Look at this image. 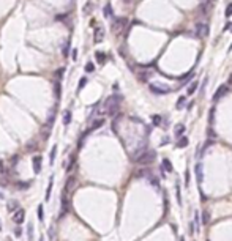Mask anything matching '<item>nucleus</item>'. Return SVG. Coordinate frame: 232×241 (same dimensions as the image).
I'll list each match as a JSON object with an SVG mask.
<instances>
[{
	"label": "nucleus",
	"instance_id": "23",
	"mask_svg": "<svg viewBox=\"0 0 232 241\" xmlns=\"http://www.w3.org/2000/svg\"><path fill=\"white\" fill-rule=\"evenodd\" d=\"M208 222H210V213H208V211H204V213H202V224L207 225Z\"/></svg>",
	"mask_w": 232,
	"mask_h": 241
},
{
	"label": "nucleus",
	"instance_id": "14",
	"mask_svg": "<svg viewBox=\"0 0 232 241\" xmlns=\"http://www.w3.org/2000/svg\"><path fill=\"white\" fill-rule=\"evenodd\" d=\"M6 208H8V211H18V210H19V203H18V202L16 200H11L10 202V203L8 205H6Z\"/></svg>",
	"mask_w": 232,
	"mask_h": 241
},
{
	"label": "nucleus",
	"instance_id": "5",
	"mask_svg": "<svg viewBox=\"0 0 232 241\" xmlns=\"http://www.w3.org/2000/svg\"><path fill=\"white\" fill-rule=\"evenodd\" d=\"M11 219H13L16 224H22V222H24V219H25V210H24V208H19L18 211L13 213Z\"/></svg>",
	"mask_w": 232,
	"mask_h": 241
},
{
	"label": "nucleus",
	"instance_id": "22",
	"mask_svg": "<svg viewBox=\"0 0 232 241\" xmlns=\"http://www.w3.org/2000/svg\"><path fill=\"white\" fill-rule=\"evenodd\" d=\"M95 57H96V60H98L100 63H104V61H106V54L104 52H96Z\"/></svg>",
	"mask_w": 232,
	"mask_h": 241
},
{
	"label": "nucleus",
	"instance_id": "20",
	"mask_svg": "<svg viewBox=\"0 0 232 241\" xmlns=\"http://www.w3.org/2000/svg\"><path fill=\"white\" fill-rule=\"evenodd\" d=\"M69 122H71V112H69V110H65V114H63V125L68 126Z\"/></svg>",
	"mask_w": 232,
	"mask_h": 241
},
{
	"label": "nucleus",
	"instance_id": "11",
	"mask_svg": "<svg viewBox=\"0 0 232 241\" xmlns=\"http://www.w3.org/2000/svg\"><path fill=\"white\" fill-rule=\"evenodd\" d=\"M104 38V29L103 27H96L95 30V43H101Z\"/></svg>",
	"mask_w": 232,
	"mask_h": 241
},
{
	"label": "nucleus",
	"instance_id": "44",
	"mask_svg": "<svg viewBox=\"0 0 232 241\" xmlns=\"http://www.w3.org/2000/svg\"><path fill=\"white\" fill-rule=\"evenodd\" d=\"M6 241H13V240H11V238H8V240H6Z\"/></svg>",
	"mask_w": 232,
	"mask_h": 241
},
{
	"label": "nucleus",
	"instance_id": "19",
	"mask_svg": "<svg viewBox=\"0 0 232 241\" xmlns=\"http://www.w3.org/2000/svg\"><path fill=\"white\" fill-rule=\"evenodd\" d=\"M185 103H186V96H180V98L177 99V103H175V107L180 110V109L185 106Z\"/></svg>",
	"mask_w": 232,
	"mask_h": 241
},
{
	"label": "nucleus",
	"instance_id": "4",
	"mask_svg": "<svg viewBox=\"0 0 232 241\" xmlns=\"http://www.w3.org/2000/svg\"><path fill=\"white\" fill-rule=\"evenodd\" d=\"M227 92H229V88H227V85H226V84L219 85L218 90H216V92H215V95H213V101H219V99L223 98V96H226V95H227Z\"/></svg>",
	"mask_w": 232,
	"mask_h": 241
},
{
	"label": "nucleus",
	"instance_id": "36",
	"mask_svg": "<svg viewBox=\"0 0 232 241\" xmlns=\"http://www.w3.org/2000/svg\"><path fill=\"white\" fill-rule=\"evenodd\" d=\"M62 52H63V57H68V52H69V43H67V44H65V48H63V50H62Z\"/></svg>",
	"mask_w": 232,
	"mask_h": 241
},
{
	"label": "nucleus",
	"instance_id": "17",
	"mask_svg": "<svg viewBox=\"0 0 232 241\" xmlns=\"http://www.w3.org/2000/svg\"><path fill=\"white\" fill-rule=\"evenodd\" d=\"M52 186H54V177H51V180H49V186H48V191H46V200H49V199H51Z\"/></svg>",
	"mask_w": 232,
	"mask_h": 241
},
{
	"label": "nucleus",
	"instance_id": "47",
	"mask_svg": "<svg viewBox=\"0 0 232 241\" xmlns=\"http://www.w3.org/2000/svg\"><path fill=\"white\" fill-rule=\"evenodd\" d=\"M40 241H43V238H41V240H40Z\"/></svg>",
	"mask_w": 232,
	"mask_h": 241
},
{
	"label": "nucleus",
	"instance_id": "34",
	"mask_svg": "<svg viewBox=\"0 0 232 241\" xmlns=\"http://www.w3.org/2000/svg\"><path fill=\"white\" fill-rule=\"evenodd\" d=\"M55 153H57V145H54L52 150H51V164L54 162V159H55Z\"/></svg>",
	"mask_w": 232,
	"mask_h": 241
},
{
	"label": "nucleus",
	"instance_id": "45",
	"mask_svg": "<svg viewBox=\"0 0 232 241\" xmlns=\"http://www.w3.org/2000/svg\"><path fill=\"white\" fill-rule=\"evenodd\" d=\"M180 241H185V240H183V238H182V240H180Z\"/></svg>",
	"mask_w": 232,
	"mask_h": 241
},
{
	"label": "nucleus",
	"instance_id": "42",
	"mask_svg": "<svg viewBox=\"0 0 232 241\" xmlns=\"http://www.w3.org/2000/svg\"><path fill=\"white\" fill-rule=\"evenodd\" d=\"M76 57H77V50H73V60H76Z\"/></svg>",
	"mask_w": 232,
	"mask_h": 241
},
{
	"label": "nucleus",
	"instance_id": "31",
	"mask_svg": "<svg viewBox=\"0 0 232 241\" xmlns=\"http://www.w3.org/2000/svg\"><path fill=\"white\" fill-rule=\"evenodd\" d=\"M73 184H74V178H68V181H67V189H65V191H69V189L73 188Z\"/></svg>",
	"mask_w": 232,
	"mask_h": 241
},
{
	"label": "nucleus",
	"instance_id": "33",
	"mask_svg": "<svg viewBox=\"0 0 232 241\" xmlns=\"http://www.w3.org/2000/svg\"><path fill=\"white\" fill-rule=\"evenodd\" d=\"M43 217H44V214H43V205H38V219L43 221Z\"/></svg>",
	"mask_w": 232,
	"mask_h": 241
},
{
	"label": "nucleus",
	"instance_id": "26",
	"mask_svg": "<svg viewBox=\"0 0 232 241\" xmlns=\"http://www.w3.org/2000/svg\"><path fill=\"white\" fill-rule=\"evenodd\" d=\"M18 189L19 191H25V189H29L30 188V183H18Z\"/></svg>",
	"mask_w": 232,
	"mask_h": 241
},
{
	"label": "nucleus",
	"instance_id": "37",
	"mask_svg": "<svg viewBox=\"0 0 232 241\" xmlns=\"http://www.w3.org/2000/svg\"><path fill=\"white\" fill-rule=\"evenodd\" d=\"M196 222H193V221H191V222H189V232H191V233H194V230H196V225H194Z\"/></svg>",
	"mask_w": 232,
	"mask_h": 241
},
{
	"label": "nucleus",
	"instance_id": "38",
	"mask_svg": "<svg viewBox=\"0 0 232 241\" xmlns=\"http://www.w3.org/2000/svg\"><path fill=\"white\" fill-rule=\"evenodd\" d=\"M63 73H65V69H63V68L59 69V71H57V77H60V79H62V77H63Z\"/></svg>",
	"mask_w": 232,
	"mask_h": 241
},
{
	"label": "nucleus",
	"instance_id": "27",
	"mask_svg": "<svg viewBox=\"0 0 232 241\" xmlns=\"http://www.w3.org/2000/svg\"><path fill=\"white\" fill-rule=\"evenodd\" d=\"M149 178H150V183L153 184V188L160 189V181H158V178H155V177H149Z\"/></svg>",
	"mask_w": 232,
	"mask_h": 241
},
{
	"label": "nucleus",
	"instance_id": "32",
	"mask_svg": "<svg viewBox=\"0 0 232 241\" xmlns=\"http://www.w3.org/2000/svg\"><path fill=\"white\" fill-rule=\"evenodd\" d=\"M193 74H194V73H193V71L186 73V74H185V76H182V77H180V82H185V80H188V79H189V77H191Z\"/></svg>",
	"mask_w": 232,
	"mask_h": 241
},
{
	"label": "nucleus",
	"instance_id": "41",
	"mask_svg": "<svg viewBox=\"0 0 232 241\" xmlns=\"http://www.w3.org/2000/svg\"><path fill=\"white\" fill-rule=\"evenodd\" d=\"M84 13H90V5H87V6H84Z\"/></svg>",
	"mask_w": 232,
	"mask_h": 241
},
{
	"label": "nucleus",
	"instance_id": "29",
	"mask_svg": "<svg viewBox=\"0 0 232 241\" xmlns=\"http://www.w3.org/2000/svg\"><path fill=\"white\" fill-rule=\"evenodd\" d=\"M86 84H87V77H81V80H79V90H82L84 87H86Z\"/></svg>",
	"mask_w": 232,
	"mask_h": 241
},
{
	"label": "nucleus",
	"instance_id": "43",
	"mask_svg": "<svg viewBox=\"0 0 232 241\" xmlns=\"http://www.w3.org/2000/svg\"><path fill=\"white\" fill-rule=\"evenodd\" d=\"M0 199H3V194L2 192H0Z\"/></svg>",
	"mask_w": 232,
	"mask_h": 241
},
{
	"label": "nucleus",
	"instance_id": "40",
	"mask_svg": "<svg viewBox=\"0 0 232 241\" xmlns=\"http://www.w3.org/2000/svg\"><path fill=\"white\" fill-rule=\"evenodd\" d=\"M3 172H5V167H3V162L0 161V175H2Z\"/></svg>",
	"mask_w": 232,
	"mask_h": 241
},
{
	"label": "nucleus",
	"instance_id": "13",
	"mask_svg": "<svg viewBox=\"0 0 232 241\" xmlns=\"http://www.w3.org/2000/svg\"><path fill=\"white\" fill-rule=\"evenodd\" d=\"M103 125H104V118H98V120H95L93 125L88 128V133H90V131H93V129H96V128H101Z\"/></svg>",
	"mask_w": 232,
	"mask_h": 241
},
{
	"label": "nucleus",
	"instance_id": "28",
	"mask_svg": "<svg viewBox=\"0 0 232 241\" xmlns=\"http://www.w3.org/2000/svg\"><path fill=\"white\" fill-rule=\"evenodd\" d=\"M93 69H95V65L92 63V61H88L86 65V73H93Z\"/></svg>",
	"mask_w": 232,
	"mask_h": 241
},
{
	"label": "nucleus",
	"instance_id": "7",
	"mask_svg": "<svg viewBox=\"0 0 232 241\" xmlns=\"http://www.w3.org/2000/svg\"><path fill=\"white\" fill-rule=\"evenodd\" d=\"M194 173H196V180H198V184L202 183V180H204V173H202V164L200 162H198L194 167Z\"/></svg>",
	"mask_w": 232,
	"mask_h": 241
},
{
	"label": "nucleus",
	"instance_id": "24",
	"mask_svg": "<svg viewBox=\"0 0 232 241\" xmlns=\"http://www.w3.org/2000/svg\"><path fill=\"white\" fill-rule=\"evenodd\" d=\"M161 120H163V118H161V115H153L152 117V122H153L155 126H160L161 125Z\"/></svg>",
	"mask_w": 232,
	"mask_h": 241
},
{
	"label": "nucleus",
	"instance_id": "8",
	"mask_svg": "<svg viewBox=\"0 0 232 241\" xmlns=\"http://www.w3.org/2000/svg\"><path fill=\"white\" fill-rule=\"evenodd\" d=\"M185 129H186V126H185L183 123H179V125L175 126V129H174V136H175L177 139L183 137V134H185Z\"/></svg>",
	"mask_w": 232,
	"mask_h": 241
},
{
	"label": "nucleus",
	"instance_id": "21",
	"mask_svg": "<svg viewBox=\"0 0 232 241\" xmlns=\"http://www.w3.org/2000/svg\"><path fill=\"white\" fill-rule=\"evenodd\" d=\"M103 14H104V17H111V16H112V6L109 5V3H107V5L104 6Z\"/></svg>",
	"mask_w": 232,
	"mask_h": 241
},
{
	"label": "nucleus",
	"instance_id": "1",
	"mask_svg": "<svg viewBox=\"0 0 232 241\" xmlns=\"http://www.w3.org/2000/svg\"><path fill=\"white\" fill-rule=\"evenodd\" d=\"M120 103H122V96H118V95L109 96V98L106 99V103H104V110H106V114L114 115L115 112L118 110V106H120Z\"/></svg>",
	"mask_w": 232,
	"mask_h": 241
},
{
	"label": "nucleus",
	"instance_id": "18",
	"mask_svg": "<svg viewBox=\"0 0 232 241\" xmlns=\"http://www.w3.org/2000/svg\"><path fill=\"white\" fill-rule=\"evenodd\" d=\"M198 85H199V84L196 82V80H194L193 84H189V85H188V90H186L188 95H193V93H196V90H198Z\"/></svg>",
	"mask_w": 232,
	"mask_h": 241
},
{
	"label": "nucleus",
	"instance_id": "6",
	"mask_svg": "<svg viewBox=\"0 0 232 241\" xmlns=\"http://www.w3.org/2000/svg\"><path fill=\"white\" fill-rule=\"evenodd\" d=\"M126 22H128V21H126L125 17H117V19L114 21V24H112V30H114L115 33H117V32H122V29L126 25Z\"/></svg>",
	"mask_w": 232,
	"mask_h": 241
},
{
	"label": "nucleus",
	"instance_id": "39",
	"mask_svg": "<svg viewBox=\"0 0 232 241\" xmlns=\"http://www.w3.org/2000/svg\"><path fill=\"white\" fill-rule=\"evenodd\" d=\"M213 115H215V109L210 110V123H213Z\"/></svg>",
	"mask_w": 232,
	"mask_h": 241
},
{
	"label": "nucleus",
	"instance_id": "3",
	"mask_svg": "<svg viewBox=\"0 0 232 241\" xmlns=\"http://www.w3.org/2000/svg\"><path fill=\"white\" fill-rule=\"evenodd\" d=\"M194 33L198 38H207L210 33V27L205 22H196L194 24Z\"/></svg>",
	"mask_w": 232,
	"mask_h": 241
},
{
	"label": "nucleus",
	"instance_id": "25",
	"mask_svg": "<svg viewBox=\"0 0 232 241\" xmlns=\"http://www.w3.org/2000/svg\"><path fill=\"white\" fill-rule=\"evenodd\" d=\"M27 233H29V241H33V225L32 224L27 225Z\"/></svg>",
	"mask_w": 232,
	"mask_h": 241
},
{
	"label": "nucleus",
	"instance_id": "35",
	"mask_svg": "<svg viewBox=\"0 0 232 241\" xmlns=\"http://www.w3.org/2000/svg\"><path fill=\"white\" fill-rule=\"evenodd\" d=\"M59 82H55V87H54V88H55V96H57V98H60V95H62V88L59 87Z\"/></svg>",
	"mask_w": 232,
	"mask_h": 241
},
{
	"label": "nucleus",
	"instance_id": "9",
	"mask_svg": "<svg viewBox=\"0 0 232 241\" xmlns=\"http://www.w3.org/2000/svg\"><path fill=\"white\" fill-rule=\"evenodd\" d=\"M41 162H43L41 156H35L33 158V172H35V175H38L41 172Z\"/></svg>",
	"mask_w": 232,
	"mask_h": 241
},
{
	"label": "nucleus",
	"instance_id": "10",
	"mask_svg": "<svg viewBox=\"0 0 232 241\" xmlns=\"http://www.w3.org/2000/svg\"><path fill=\"white\" fill-rule=\"evenodd\" d=\"M150 92L155 93V95H166V93H169L171 90H169V88H161V87H158V85H150Z\"/></svg>",
	"mask_w": 232,
	"mask_h": 241
},
{
	"label": "nucleus",
	"instance_id": "48",
	"mask_svg": "<svg viewBox=\"0 0 232 241\" xmlns=\"http://www.w3.org/2000/svg\"><path fill=\"white\" fill-rule=\"evenodd\" d=\"M205 2H208V0H205Z\"/></svg>",
	"mask_w": 232,
	"mask_h": 241
},
{
	"label": "nucleus",
	"instance_id": "12",
	"mask_svg": "<svg viewBox=\"0 0 232 241\" xmlns=\"http://www.w3.org/2000/svg\"><path fill=\"white\" fill-rule=\"evenodd\" d=\"M163 169H164V170H166V172H168V173H171L172 170H174V167H172V162L169 161L168 158H164V159H163Z\"/></svg>",
	"mask_w": 232,
	"mask_h": 241
},
{
	"label": "nucleus",
	"instance_id": "46",
	"mask_svg": "<svg viewBox=\"0 0 232 241\" xmlns=\"http://www.w3.org/2000/svg\"><path fill=\"white\" fill-rule=\"evenodd\" d=\"M0 230H2V225H0Z\"/></svg>",
	"mask_w": 232,
	"mask_h": 241
},
{
	"label": "nucleus",
	"instance_id": "16",
	"mask_svg": "<svg viewBox=\"0 0 232 241\" xmlns=\"http://www.w3.org/2000/svg\"><path fill=\"white\" fill-rule=\"evenodd\" d=\"M188 145V137H180L179 139V142H177V148H185V147Z\"/></svg>",
	"mask_w": 232,
	"mask_h": 241
},
{
	"label": "nucleus",
	"instance_id": "15",
	"mask_svg": "<svg viewBox=\"0 0 232 241\" xmlns=\"http://www.w3.org/2000/svg\"><path fill=\"white\" fill-rule=\"evenodd\" d=\"M67 211H68V200H67V197H65V194H63V197H62V216L67 214Z\"/></svg>",
	"mask_w": 232,
	"mask_h": 241
},
{
	"label": "nucleus",
	"instance_id": "30",
	"mask_svg": "<svg viewBox=\"0 0 232 241\" xmlns=\"http://www.w3.org/2000/svg\"><path fill=\"white\" fill-rule=\"evenodd\" d=\"M224 14H226L227 17H231V16H232V3H229V5L226 6V11H224Z\"/></svg>",
	"mask_w": 232,
	"mask_h": 241
},
{
	"label": "nucleus",
	"instance_id": "2",
	"mask_svg": "<svg viewBox=\"0 0 232 241\" xmlns=\"http://www.w3.org/2000/svg\"><path fill=\"white\" fill-rule=\"evenodd\" d=\"M155 159H156V151L147 150L145 153H142L134 162H137V164H141V166H149V164H152Z\"/></svg>",
	"mask_w": 232,
	"mask_h": 241
}]
</instances>
